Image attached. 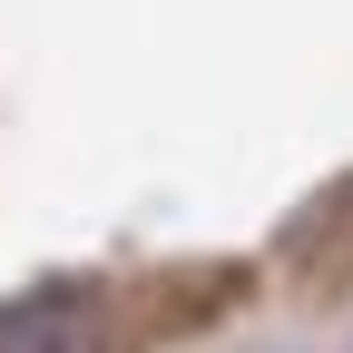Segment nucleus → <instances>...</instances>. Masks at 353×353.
<instances>
[{"mask_svg":"<svg viewBox=\"0 0 353 353\" xmlns=\"http://www.w3.org/2000/svg\"><path fill=\"white\" fill-rule=\"evenodd\" d=\"M0 353H128V324L88 285H30L0 304Z\"/></svg>","mask_w":353,"mask_h":353,"instance_id":"f257e3e1","label":"nucleus"}]
</instances>
